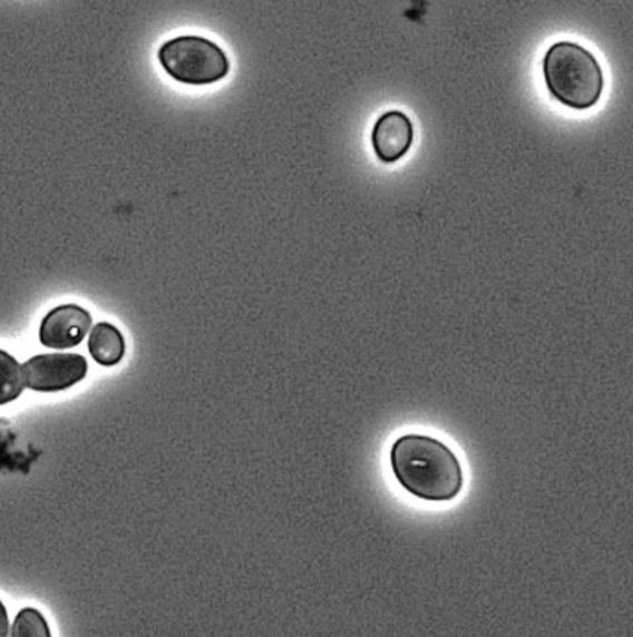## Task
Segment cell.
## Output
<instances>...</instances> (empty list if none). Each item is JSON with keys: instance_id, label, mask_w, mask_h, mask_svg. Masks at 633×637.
Masks as SVG:
<instances>
[{"instance_id": "6da1fadb", "label": "cell", "mask_w": 633, "mask_h": 637, "mask_svg": "<svg viewBox=\"0 0 633 637\" xmlns=\"http://www.w3.org/2000/svg\"><path fill=\"white\" fill-rule=\"evenodd\" d=\"M391 468L406 491L428 502H448L464 488V471L456 454L428 435L408 434L395 441Z\"/></svg>"}, {"instance_id": "7a4b0ae2", "label": "cell", "mask_w": 633, "mask_h": 637, "mask_svg": "<svg viewBox=\"0 0 633 637\" xmlns=\"http://www.w3.org/2000/svg\"><path fill=\"white\" fill-rule=\"evenodd\" d=\"M543 72L554 99L573 110H590L601 100L604 91L601 63L590 50L573 41H559L546 50Z\"/></svg>"}, {"instance_id": "3957f363", "label": "cell", "mask_w": 633, "mask_h": 637, "mask_svg": "<svg viewBox=\"0 0 633 637\" xmlns=\"http://www.w3.org/2000/svg\"><path fill=\"white\" fill-rule=\"evenodd\" d=\"M158 60L176 82L206 86L228 77L230 60L224 50L201 36H181L162 45Z\"/></svg>"}, {"instance_id": "277c9868", "label": "cell", "mask_w": 633, "mask_h": 637, "mask_svg": "<svg viewBox=\"0 0 633 637\" xmlns=\"http://www.w3.org/2000/svg\"><path fill=\"white\" fill-rule=\"evenodd\" d=\"M22 373L30 390L50 393L86 379L88 362L80 354H39L22 365Z\"/></svg>"}, {"instance_id": "5b68a950", "label": "cell", "mask_w": 633, "mask_h": 637, "mask_svg": "<svg viewBox=\"0 0 633 637\" xmlns=\"http://www.w3.org/2000/svg\"><path fill=\"white\" fill-rule=\"evenodd\" d=\"M91 329V315L80 306L66 304L47 314L39 329V341L50 349H71L82 343Z\"/></svg>"}, {"instance_id": "8992f818", "label": "cell", "mask_w": 633, "mask_h": 637, "mask_svg": "<svg viewBox=\"0 0 633 637\" xmlns=\"http://www.w3.org/2000/svg\"><path fill=\"white\" fill-rule=\"evenodd\" d=\"M413 144V125L402 111H389L378 119L372 130V147L378 158L393 164L410 150Z\"/></svg>"}, {"instance_id": "52a82bcc", "label": "cell", "mask_w": 633, "mask_h": 637, "mask_svg": "<svg viewBox=\"0 0 633 637\" xmlns=\"http://www.w3.org/2000/svg\"><path fill=\"white\" fill-rule=\"evenodd\" d=\"M125 337L114 324L99 323L91 330L89 335V352L95 357V362L111 367L125 356Z\"/></svg>"}, {"instance_id": "ba28073f", "label": "cell", "mask_w": 633, "mask_h": 637, "mask_svg": "<svg viewBox=\"0 0 633 637\" xmlns=\"http://www.w3.org/2000/svg\"><path fill=\"white\" fill-rule=\"evenodd\" d=\"M25 385L27 382L21 365L8 352L0 351V404L16 401Z\"/></svg>"}, {"instance_id": "9c48e42d", "label": "cell", "mask_w": 633, "mask_h": 637, "mask_svg": "<svg viewBox=\"0 0 633 637\" xmlns=\"http://www.w3.org/2000/svg\"><path fill=\"white\" fill-rule=\"evenodd\" d=\"M11 634L16 637H50L45 617L33 608H27L17 616Z\"/></svg>"}, {"instance_id": "30bf717a", "label": "cell", "mask_w": 633, "mask_h": 637, "mask_svg": "<svg viewBox=\"0 0 633 637\" xmlns=\"http://www.w3.org/2000/svg\"><path fill=\"white\" fill-rule=\"evenodd\" d=\"M10 633V621H8V611H6L4 605L0 602V637L8 636Z\"/></svg>"}]
</instances>
